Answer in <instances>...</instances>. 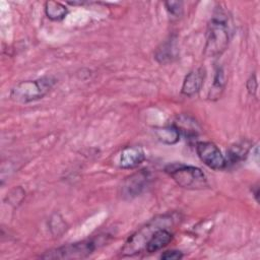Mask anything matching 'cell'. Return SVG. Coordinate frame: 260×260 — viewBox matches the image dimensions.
Here are the masks:
<instances>
[{
  "instance_id": "1",
  "label": "cell",
  "mask_w": 260,
  "mask_h": 260,
  "mask_svg": "<svg viewBox=\"0 0 260 260\" xmlns=\"http://www.w3.org/2000/svg\"><path fill=\"white\" fill-rule=\"evenodd\" d=\"M174 217L171 214H161L150 219L143 226L132 234L121 248L122 256H133L145 250L147 242L153 234L164 228L170 229L174 225Z\"/></svg>"
},
{
  "instance_id": "2",
  "label": "cell",
  "mask_w": 260,
  "mask_h": 260,
  "mask_svg": "<svg viewBox=\"0 0 260 260\" xmlns=\"http://www.w3.org/2000/svg\"><path fill=\"white\" fill-rule=\"evenodd\" d=\"M230 42V29L224 15L219 12L213 15L206 30V43L204 55L209 58H217L228 49Z\"/></svg>"
},
{
  "instance_id": "3",
  "label": "cell",
  "mask_w": 260,
  "mask_h": 260,
  "mask_svg": "<svg viewBox=\"0 0 260 260\" xmlns=\"http://www.w3.org/2000/svg\"><path fill=\"white\" fill-rule=\"evenodd\" d=\"M56 79L53 76H43L34 80H23L15 84L10 91V98L16 103L27 104L43 99L53 88Z\"/></svg>"
},
{
  "instance_id": "4",
  "label": "cell",
  "mask_w": 260,
  "mask_h": 260,
  "mask_svg": "<svg viewBox=\"0 0 260 260\" xmlns=\"http://www.w3.org/2000/svg\"><path fill=\"white\" fill-rule=\"evenodd\" d=\"M165 172L176 182V184L188 190H201L208 187L207 179L201 169L174 162L165 168Z\"/></svg>"
},
{
  "instance_id": "5",
  "label": "cell",
  "mask_w": 260,
  "mask_h": 260,
  "mask_svg": "<svg viewBox=\"0 0 260 260\" xmlns=\"http://www.w3.org/2000/svg\"><path fill=\"white\" fill-rule=\"evenodd\" d=\"M105 243L103 237L69 243L46 251L40 257L43 259H82L91 255L96 248Z\"/></svg>"
},
{
  "instance_id": "6",
  "label": "cell",
  "mask_w": 260,
  "mask_h": 260,
  "mask_svg": "<svg viewBox=\"0 0 260 260\" xmlns=\"http://www.w3.org/2000/svg\"><path fill=\"white\" fill-rule=\"evenodd\" d=\"M151 175L148 170L142 169L126 177L120 187L121 196L124 199H133L141 195L149 186Z\"/></svg>"
},
{
  "instance_id": "7",
  "label": "cell",
  "mask_w": 260,
  "mask_h": 260,
  "mask_svg": "<svg viewBox=\"0 0 260 260\" xmlns=\"http://www.w3.org/2000/svg\"><path fill=\"white\" fill-rule=\"evenodd\" d=\"M195 148L201 161L208 168L215 171L226 168L225 158L214 143L209 141H199L196 143Z\"/></svg>"
},
{
  "instance_id": "8",
  "label": "cell",
  "mask_w": 260,
  "mask_h": 260,
  "mask_svg": "<svg viewBox=\"0 0 260 260\" xmlns=\"http://www.w3.org/2000/svg\"><path fill=\"white\" fill-rule=\"evenodd\" d=\"M205 76L206 70L203 67H198L196 69L191 70L183 80L181 93L188 98L197 94L203 86Z\"/></svg>"
},
{
  "instance_id": "9",
  "label": "cell",
  "mask_w": 260,
  "mask_h": 260,
  "mask_svg": "<svg viewBox=\"0 0 260 260\" xmlns=\"http://www.w3.org/2000/svg\"><path fill=\"white\" fill-rule=\"evenodd\" d=\"M145 159V152L139 146H126L119 158V167L126 170L137 168Z\"/></svg>"
},
{
  "instance_id": "10",
  "label": "cell",
  "mask_w": 260,
  "mask_h": 260,
  "mask_svg": "<svg viewBox=\"0 0 260 260\" xmlns=\"http://www.w3.org/2000/svg\"><path fill=\"white\" fill-rule=\"evenodd\" d=\"M178 53L179 49L177 38L175 36H171L156 48L154 58L159 64H167L173 62L178 57Z\"/></svg>"
},
{
  "instance_id": "11",
  "label": "cell",
  "mask_w": 260,
  "mask_h": 260,
  "mask_svg": "<svg viewBox=\"0 0 260 260\" xmlns=\"http://www.w3.org/2000/svg\"><path fill=\"white\" fill-rule=\"evenodd\" d=\"M173 238H174V235L168 228L159 229L153 234V236L147 242L145 251L148 253L156 252V251L165 248L168 244H170L172 242Z\"/></svg>"
},
{
  "instance_id": "12",
  "label": "cell",
  "mask_w": 260,
  "mask_h": 260,
  "mask_svg": "<svg viewBox=\"0 0 260 260\" xmlns=\"http://www.w3.org/2000/svg\"><path fill=\"white\" fill-rule=\"evenodd\" d=\"M249 149L250 143L247 141H241L231 145L230 148L226 150V157H224L226 167L234 166L244 160L249 153Z\"/></svg>"
},
{
  "instance_id": "13",
  "label": "cell",
  "mask_w": 260,
  "mask_h": 260,
  "mask_svg": "<svg viewBox=\"0 0 260 260\" xmlns=\"http://www.w3.org/2000/svg\"><path fill=\"white\" fill-rule=\"evenodd\" d=\"M153 131L157 140L164 144L173 145L180 140L181 133L174 124L162 127H155Z\"/></svg>"
},
{
  "instance_id": "14",
  "label": "cell",
  "mask_w": 260,
  "mask_h": 260,
  "mask_svg": "<svg viewBox=\"0 0 260 260\" xmlns=\"http://www.w3.org/2000/svg\"><path fill=\"white\" fill-rule=\"evenodd\" d=\"M225 86V73L222 67H217L215 70L214 78L208 92V99L210 101H216L220 99Z\"/></svg>"
},
{
  "instance_id": "15",
  "label": "cell",
  "mask_w": 260,
  "mask_h": 260,
  "mask_svg": "<svg viewBox=\"0 0 260 260\" xmlns=\"http://www.w3.org/2000/svg\"><path fill=\"white\" fill-rule=\"evenodd\" d=\"M45 13L47 17L54 21H59L65 18L68 13L67 7L57 1H47L45 3Z\"/></svg>"
},
{
  "instance_id": "16",
  "label": "cell",
  "mask_w": 260,
  "mask_h": 260,
  "mask_svg": "<svg viewBox=\"0 0 260 260\" xmlns=\"http://www.w3.org/2000/svg\"><path fill=\"white\" fill-rule=\"evenodd\" d=\"M50 230L54 235H57V237L66 231V222L59 214H55L53 217H51Z\"/></svg>"
},
{
  "instance_id": "17",
  "label": "cell",
  "mask_w": 260,
  "mask_h": 260,
  "mask_svg": "<svg viewBox=\"0 0 260 260\" xmlns=\"http://www.w3.org/2000/svg\"><path fill=\"white\" fill-rule=\"evenodd\" d=\"M165 6L169 13L176 18H179L183 15V2L182 1H167L165 2Z\"/></svg>"
},
{
  "instance_id": "18",
  "label": "cell",
  "mask_w": 260,
  "mask_h": 260,
  "mask_svg": "<svg viewBox=\"0 0 260 260\" xmlns=\"http://www.w3.org/2000/svg\"><path fill=\"white\" fill-rule=\"evenodd\" d=\"M24 192V190L20 187H17V188H14L13 190L10 191L9 194H7L5 200L10 204V205H13V206H16L18 204H20V202L22 201V199L24 198L25 194H21L19 195L20 193Z\"/></svg>"
},
{
  "instance_id": "19",
  "label": "cell",
  "mask_w": 260,
  "mask_h": 260,
  "mask_svg": "<svg viewBox=\"0 0 260 260\" xmlns=\"http://www.w3.org/2000/svg\"><path fill=\"white\" fill-rule=\"evenodd\" d=\"M246 87H247L248 92H249L251 95L256 96L257 88H258V82H257V78H256V75H255V74H251V75H250V77H249L248 80H247Z\"/></svg>"
},
{
  "instance_id": "20",
  "label": "cell",
  "mask_w": 260,
  "mask_h": 260,
  "mask_svg": "<svg viewBox=\"0 0 260 260\" xmlns=\"http://www.w3.org/2000/svg\"><path fill=\"white\" fill-rule=\"evenodd\" d=\"M183 253L179 250H168L160 255V259L164 260H179L183 258Z\"/></svg>"
},
{
  "instance_id": "21",
  "label": "cell",
  "mask_w": 260,
  "mask_h": 260,
  "mask_svg": "<svg viewBox=\"0 0 260 260\" xmlns=\"http://www.w3.org/2000/svg\"><path fill=\"white\" fill-rule=\"evenodd\" d=\"M252 192L254 194V197L256 199V201L258 202L259 201V187L256 185V186H253L252 187Z\"/></svg>"
}]
</instances>
